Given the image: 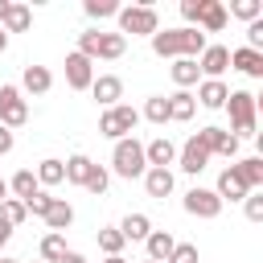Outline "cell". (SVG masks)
Returning <instances> with one entry per match:
<instances>
[{"mask_svg":"<svg viewBox=\"0 0 263 263\" xmlns=\"http://www.w3.org/2000/svg\"><path fill=\"white\" fill-rule=\"evenodd\" d=\"M78 53L82 58H103V62H115V58H123L127 53V37H119V33H103V29H86V33H78Z\"/></svg>","mask_w":263,"mask_h":263,"instance_id":"obj_1","label":"cell"},{"mask_svg":"<svg viewBox=\"0 0 263 263\" xmlns=\"http://www.w3.org/2000/svg\"><path fill=\"white\" fill-rule=\"evenodd\" d=\"M111 168H115V177H123V181H136V177H144V173H148V160H144V144H140L136 136H127V140H115V152H111Z\"/></svg>","mask_w":263,"mask_h":263,"instance_id":"obj_2","label":"cell"},{"mask_svg":"<svg viewBox=\"0 0 263 263\" xmlns=\"http://www.w3.org/2000/svg\"><path fill=\"white\" fill-rule=\"evenodd\" d=\"M226 111H230V136L242 140V136H255V111H259V99L251 90H230L226 95Z\"/></svg>","mask_w":263,"mask_h":263,"instance_id":"obj_3","label":"cell"},{"mask_svg":"<svg viewBox=\"0 0 263 263\" xmlns=\"http://www.w3.org/2000/svg\"><path fill=\"white\" fill-rule=\"evenodd\" d=\"M115 21H119V37H152L156 29H160V16H156V8L152 4H127V8H119L115 12Z\"/></svg>","mask_w":263,"mask_h":263,"instance_id":"obj_4","label":"cell"},{"mask_svg":"<svg viewBox=\"0 0 263 263\" xmlns=\"http://www.w3.org/2000/svg\"><path fill=\"white\" fill-rule=\"evenodd\" d=\"M136 123H140V111H136L132 103H115V107H107V111L99 115V136H107V140H127V136L136 132Z\"/></svg>","mask_w":263,"mask_h":263,"instance_id":"obj_5","label":"cell"},{"mask_svg":"<svg viewBox=\"0 0 263 263\" xmlns=\"http://www.w3.org/2000/svg\"><path fill=\"white\" fill-rule=\"evenodd\" d=\"M0 123H4L8 132L29 123V103L21 99V90H16L12 82H0Z\"/></svg>","mask_w":263,"mask_h":263,"instance_id":"obj_6","label":"cell"},{"mask_svg":"<svg viewBox=\"0 0 263 263\" xmlns=\"http://www.w3.org/2000/svg\"><path fill=\"white\" fill-rule=\"evenodd\" d=\"M181 205H185V214H193V218H205V222L222 214V201H218V193H214V189H201V185H193V189L185 193V201H181Z\"/></svg>","mask_w":263,"mask_h":263,"instance_id":"obj_7","label":"cell"},{"mask_svg":"<svg viewBox=\"0 0 263 263\" xmlns=\"http://www.w3.org/2000/svg\"><path fill=\"white\" fill-rule=\"evenodd\" d=\"M90 82H95V62L82 58L78 49L66 53V86L70 90H90Z\"/></svg>","mask_w":263,"mask_h":263,"instance_id":"obj_8","label":"cell"},{"mask_svg":"<svg viewBox=\"0 0 263 263\" xmlns=\"http://www.w3.org/2000/svg\"><path fill=\"white\" fill-rule=\"evenodd\" d=\"M197 140L205 144V152H210V156H226V160H234V156H238V140H234L226 127H201V132H197Z\"/></svg>","mask_w":263,"mask_h":263,"instance_id":"obj_9","label":"cell"},{"mask_svg":"<svg viewBox=\"0 0 263 263\" xmlns=\"http://www.w3.org/2000/svg\"><path fill=\"white\" fill-rule=\"evenodd\" d=\"M205 164H210V152H205V144H201L197 136H189V140L177 148V168H181V173H189V177H197Z\"/></svg>","mask_w":263,"mask_h":263,"instance_id":"obj_10","label":"cell"},{"mask_svg":"<svg viewBox=\"0 0 263 263\" xmlns=\"http://www.w3.org/2000/svg\"><path fill=\"white\" fill-rule=\"evenodd\" d=\"M197 70H201L205 78H222V74L230 70V49H226V45H205L201 58H197Z\"/></svg>","mask_w":263,"mask_h":263,"instance_id":"obj_11","label":"cell"},{"mask_svg":"<svg viewBox=\"0 0 263 263\" xmlns=\"http://www.w3.org/2000/svg\"><path fill=\"white\" fill-rule=\"evenodd\" d=\"M144 160H148V168H168V164H177V144L168 136H156L144 144Z\"/></svg>","mask_w":263,"mask_h":263,"instance_id":"obj_12","label":"cell"},{"mask_svg":"<svg viewBox=\"0 0 263 263\" xmlns=\"http://www.w3.org/2000/svg\"><path fill=\"white\" fill-rule=\"evenodd\" d=\"M90 95H95V103L115 107V103L123 99V78H115V74H99V78L90 82Z\"/></svg>","mask_w":263,"mask_h":263,"instance_id":"obj_13","label":"cell"},{"mask_svg":"<svg viewBox=\"0 0 263 263\" xmlns=\"http://www.w3.org/2000/svg\"><path fill=\"white\" fill-rule=\"evenodd\" d=\"M226 95H230V86H226L222 78H201V82H197V95H193V99H197L201 107L218 111V107H226Z\"/></svg>","mask_w":263,"mask_h":263,"instance_id":"obj_14","label":"cell"},{"mask_svg":"<svg viewBox=\"0 0 263 263\" xmlns=\"http://www.w3.org/2000/svg\"><path fill=\"white\" fill-rule=\"evenodd\" d=\"M226 4L222 0H201V16H197V29L201 33H222L226 29Z\"/></svg>","mask_w":263,"mask_h":263,"instance_id":"obj_15","label":"cell"},{"mask_svg":"<svg viewBox=\"0 0 263 263\" xmlns=\"http://www.w3.org/2000/svg\"><path fill=\"white\" fill-rule=\"evenodd\" d=\"M234 168V177L255 193V189H263V156H242L238 164H230Z\"/></svg>","mask_w":263,"mask_h":263,"instance_id":"obj_16","label":"cell"},{"mask_svg":"<svg viewBox=\"0 0 263 263\" xmlns=\"http://www.w3.org/2000/svg\"><path fill=\"white\" fill-rule=\"evenodd\" d=\"M214 193H218V201L226 205V201H242L251 189H247V185L234 177V168H222V173H218V185H214Z\"/></svg>","mask_w":263,"mask_h":263,"instance_id":"obj_17","label":"cell"},{"mask_svg":"<svg viewBox=\"0 0 263 263\" xmlns=\"http://www.w3.org/2000/svg\"><path fill=\"white\" fill-rule=\"evenodd\" d=\"M230 66L242 70L247 78H263V53H255V49H247V45L230 49Z\"/></svg>","mask_w":263,"mask_h":263,"instance_id":"obj_18","label":"cell"},{"mask_svg":"<svg viewBox=\"0 0 263 263\" xmlns=\"http://www.w3.org/2000/svg\"><path fill=\"white\" fill-rule=\"evenodd\" d=\"M168 74H173L177 90H189V86H197V82H201V70H197V62H193V58H173Z\"/></svg>","mask_w":263,"mask_h":263,"instance_id":"obj_19","label":"cell"},{"mask_svg":"<svg viewBox=\"0 0 263 263\" xmlns=\"http://www.w3.org/2000/svg\"><path fill=\"white\" fill-rule=\"evenodd\" d=\"M173 185H177V177H173V168H148L144 173V189H148V197H168L173 193Z\"/></svg>","mask_w":263,"mask_h":263,"instance_id":"obj_20","label":"cell"},{"mask_svg":"<svg viewBox=\"0 0 263 263\" xmlns=\"http://www.w3.org/2000/svg\"><path fill=\"white\" fill-rule=\"evenodd\" d=\"M70 222H74V205H70L66 197H53V205L45 210V226H49L53 234H66Z\"/></svg>","mask_w":263,"mask_h":263,"instance_id":"obj_21","label":"cell"},{"mask_svg":"<svg viewBox=\"0 0 263 263\" xmlns=\"http://www.w3.org/2000/svg\"><path fill=\"white\" fill-rule=\"evenodd\" d=\"M21 86H25L29 95H49V86H53V74H49V66H25V74H21Z\"/></svg>","mask_w":263,"mask_h":263,"instance_id":"obj_22","label":"cell"},{"mask_svg":"<svg viewBox=\"0 0 263 263\" xmlns=\"http://www.w3.org/2000/svg\"><path fill=\"white\" fill-rule=\"evenodd\" d=\"M164 99H168V119H177V123H189V119H193L197 99H193L189 90H173V95H164Z\"/></svg>","mask_w":263,"mask_h":263,"instance_id":"obj_23","label":"cell"},{"mask_svg":"<svg viewBox=\"0 0 263 263\" xmlns=\"http://www.w3.org/2000/svg\"><path fill=\"white\" fill-rule=\"evenodd\" d=\"M33 177H37V185H41V189H49V185H62V181H66V164H62L58 156H45V160L33 168Z\"/></svg>","mask_w":263,"mask_h":263,"instance_id":"obj_24","label":"cell"},{"mask_svg":"<svg viewBox=\"0 0 263 263\" xmlns=\"http://www.w3.org/2000/svg\"><path fill=\"white\" fill-rule=\"evenodd\" d=\"M119 234H123V242H144V238L152 234L148 214H127V218L119 222Z\"/></svg>","mask_w":263,"mask_h":263,"instance_id":"obj_25","label":"cell"},{"mask_svg":"<svg viewBox=\"0 0 263 263\" xmlns=\"http://www.w3.org/2000/svg\"><path fill=\"white\" fill-rule=\"evenodd\" d=\"M144 247H148V259H152V263H164V259L173 255V247H177V238H173L168 230H152V234L144 238Z\"/></svg>","mask_w":263,"mask_h":263,"instance_id":"obj_26","label":"cell"},{"mask_svg":"<svg viewBox=\"0 0 263 263\" xmlns=\"http://www.w3.org/2000/svg\"><path fill=\"white\" fill-rule=\"evenodd\" d=\"M29 25H33L29 4H12V0H8V12H4V21H0V29H4V33H25Z\"/></svg>","mask_w":263,"mask_h":263,"instance_id":"obj_27","label":"cell"},{"mask_svg":"<svg viewBox=\"0 0 263 263\" xmlns=\"http://www.w3.org/2000/svg\"><path fill=\"white\" fill-rule=\"evenodd\" d=\"M37 189H41V185H37L33 168H21V173H12V181H8V193H16V201H29Z\"/></svg>","mask_w":263,"mask_h":263,"instance_id":"obj_28","label":"cell"},{"mask_svg":"<svg viewBox=\"0 0 263 263\" xmlns=\"http://www.w3.org/2000/svg\"><path fill=\"white\" fill-rule=\"evenodd\" d=\"M95 242H99V251H103L107 259H111V255H123V247H127L123 234H119V226H103V230L95 234Z\"/></svg>","mask_w":263,"mask_h":263,"instance_id":"obj_29","label":"cell"},{"mask_svg":"<svg viewBox=\"0 0 263 263\" xmlns=\"http://www.w3.org/2000/svg\"><path fill=\"white\" fill-rule=\"evenodd\" d=\"M140 119H148V123H156V127H164V123H168V99H164V95H152V99L144 103V111H140Z\"/></svg>","mask_w":263,"mask_h":263,"instance_id":"obj_30","label":"cell"},{"mask_svg":"<svg viewBox=\"0 0 263 263\" xmlns=\"http://www.w3.org/2000/svg\"><path fill=\"white\" fill-rule=\"evenodd\" d=\"M62 164H66V181H70V185H82L95 160H90V156H82V152H74V156H66Z\"/></svg>","mask_w":263,"mask_h":263,"instance_id":"obj_31","label":"cell"},{"mask_svg":"<svg viewBox=\"0 0 263 263\" xmlns=\"http://www.w3.org/2000/svg\"><path fill=\"white\" fill-rule=\"evenodd\" d=\"M70 247H66V234H45L41 238V263H62V255H66Z\"/></svg>","mask_w":263,"mask_h":263,"instance_id":"obj_32","label":"cell"},{"mask_svg":"<svg viewBox=\"0 0 263 263\" xmlns=\"http://www.w3.org/2000/svg\"><path fill=\"white\" fill-rule=\"evenodd\" d=\"M226 16H238V21H259L263 16V0H234L230 8H226Z\"/></svg>","mask_w":263,"mask_h":263,"instance_id":"obj_33","label":"cell"},{"mask_svg":"<svg viewBox=\"0 0 263 263\" xmlns=\"http://www.w3.org/2000/svg\"><path fill=\"white\" fill-rule=\"evenodd\" d=\"M107 185H111V173H107L103 164H90V173H86L82 189H86V193H95V197H103V193H107Z\"/></svg>","mask_w":263,"mask_h":263,"instance_id":"obj_34","label":"cell"},{"mask_svg":"<svg viewBox=\"0 0 263 263\" xmlns=\"http://www.w3.org/2000/svg\"><path fill=\"white\" fill-rule=\"evenodd\" d=\"M82 12H86L90 21H107V16L119 12V4H115V0H82Z\"/></svg>","mask_w":263,"mask_h":263,"instance_id":"obj_35","label":"cell"},{"mask_svg":"<svg viewBox=\"0 0 263 263\" xmlns=\"http://www.w3.org/2000/svg\"><path fill=\"white\" fill-rule=\"evenodd\" d=\"M0 218H4V222H8L12 230H16V226H21L25 218H29V210H25V201H16V197H8V201H0Z\"/></svg>","mask_w":263,"mask_h":263,"instance_id":"obj_36","label":"cell"},{"mask_svg":"<svg viewBox=\"0 0 263 263\" xmlns=\"http://www.w3.org/2000/svg\"><path fill=\"white\" fill-rule=\"evenodd\" d=\"M49 205H53V197H49L45 189H37V193L25 201V210H29V214H37V218H45V210H49Z\"/></svg>","mask_w":263,"mask_h":263,"instance_id":"obj_37","label":"cell"},{"mask_svg":"<svg viewBox=\"0 0 263 263\" xmlns=\"http://www.w3.org/2000/svg\"><path fill=\"white\" fill-rule=\"evenodd\" d=\"M242 210H247V218H251V222H263V193H259V189H255V193H247V197H242Z\"/></svg>","mask_w":263,"mask_h":263,"instance_id":"obj_38","label":"cell"},{"mask_svg":"<svg viewBox=\"0 0 263 263\" xmlns=\"http://www.w3.org/2000/svg\"><path fill=\"white\" fill-rule=\"evenodd\" d=\"M164 263H197V247H193V242H177Z\"/></svg>","mask_w":263,"mask_h":263,"instance_id":"obj_39","label":"cell"},{"mask_svg":"<svg viewBox=\"0 0 263 263\" xmlns=\"http://www.w3.org/2000/svg\"><path fill=\"white\" fill-rule=\"evenodd\" d=\"M247 49H255V53H263V16L247 25Z\"/></svg>","mask_w":263,"mask_h":263,"instance_id":"obj_40","label":"cell"},{"mask_svg":"<svg viewBox=\"0 0 263 263\" xmlns=\"http://www.w3.org/2000/svg\"><path fill=\"white\" fill-rule=\"evenodd\" d=\"M12 144H16V140H12V132L0 123V156H8V152H12Z\"/></svg>","mask_w":263,"mask_h":263,"instance_id":"obj_41","label":"cell"},{"mask_svg":"<svg viewBox=\"0 0 263 263\" xmlns=\"http://www.w3.org/2000/svg\"><path fill=\"white\" fill-rule=\"evenodd\" d=\"M62 263H90V259H86L82 251H66V255H62Z\"/></svg>","mask_w":263,"mask_h":263,"instance_id":"obj_42","label":"cell"},{"mask_svg":"<svg viewBox=\"0 0 263 263\" xmlns=\"http://www.w3.org/2000/svg\"><path fill=\"white\" fill-rule=\"evenodd\" d=\"M8 238H12V226H8V222H4V218H0V247H4V242H8Z\"/></svg>","mask_w":263,"mask_h":263,"instance_id":"obj_43","label":"cell"},{"mask_svg":"<svg viewBox=\"0 0 263 263\" xmlns=\"http://www.w3.org/2000/svg\"><path fill=\"white\" fill-rule=\"evenodd\" d=\"M0 201H8V181L0 177Z\"/></svg>","mask_w":263,"mask_h":263,"instance_id":"obj_44","label":"cell"},{"mask_svg":"<svg viewBox=\"0 0 263 263\" xmlns=\"http://www.w3.org/2000/svg\"><path fill=\"white\" fill-rule=\"evenodd\" d=\"M4 49H8V33L0 29V53H4Z\"/></svg>","mask_w":263,"mask_h":263,"instance_id":"obj_45","label":"cell"},{"mask_svg":"<svg viewBox=\"0 0 263 263\" xmlns=\"http://www.w3.org/2000/svg\"><path fill=\"white\" fill-rule=\"evenodd\" d=\"M103 263H127V259H123V255H111V259H103Z\"/></svg>","mask_w":263,"mask_h":263,"instance_id":"obj_46","label":"cell"},{"mask_svg":"<svg viewBox=\"0 0 263 263\" xmlns=\"http://www.w3.org/2000/svg\"><path fill=\"white\" fill-rule=\"evenodd\" d=\"M4 12H8V0H0V21H4Z\"/></svg>","mask_w":263,"mask_h":263,"instance_id":"obj_47","label":"cell"},{"mask_svg":"<svg viewBox=\"0 0 263 263\" xmlns=\"http://www.w3.org/2000/svg\"><path fill=\"white\" fill-rule=\"evenodd\" d=\"M0 263H21V259H8V255H0Z\"/></svg>","mask_w":263,"mask_h":263,"instance_id":"obj_48","label":"cell"},{"mask_svg":"<svg viewBox=\"0 0 263 263\" xmlns=\"http://www.w3.org/2000/svg\"><path fill=\"white\" fill-rule=\"evenodd\" d=\"M144 263H152V259H144Z\"/></svg>","mask_w":263,"mask_h":263,"instance_id":"obj_49","label":"cell"}]
</instances>
